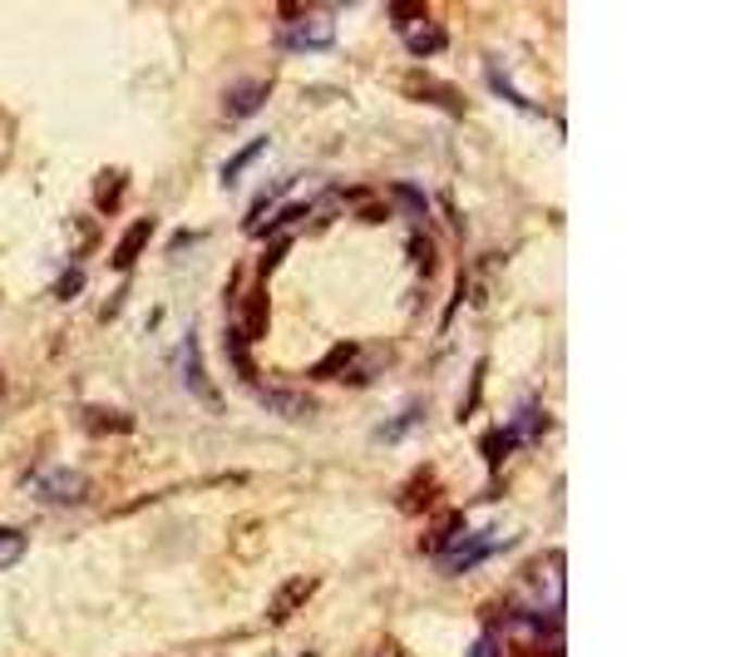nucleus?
Instances as JSON below:
<instances>
[{
  "label": "nucleus",
  "instance_id": "obj_9",
  "mask_svg": "<svg viewBox=\"0 0 740 657\" xmlns=\"http://www.w3.org/2000/svg\"><path fill=\"white\" fill-rule=\"evenodd\" d=\"M419 416H425V406L415 400V406H410V416H396L390 425H380V441H400V431H410V425H415Z\"/></svg>",
  "mask_w": 740,
  "mask_h": 657
},
{
  "label": "nucleus",
  "instance_id": "obj_5",
  "mask_svg": "<svg viewBox=\"0 0 740 657\" xmlns=\"http://www.w3.org/2000/svg\"><path fill=\"white\" fill-rule=\"evenodd\" d=\"M178 367H183V381H188V391H193L198 400H203V406H223V400H217V391H213V381L203 376V361H198V336L188 332L183 336V346H178Z\"/></svg>",
  "mask_w": 740,
  "mask_h": 657
},
{
  "label": "nucleus",
  "instance_id": "obj_6",
  "mask_svg": "<svg viewBox=\"0 0 740 657\" xmlns=\"http://www.w3.org/2000/svg\"><path fill=\"white\" fill-rule=\"evenodd\" d=\"M258 153H267V139H252V144H247V149H237V153H233V163H227V169H223V184L233 188L237 178H242V169H247V163H258Z\"/></svg>",
  "mask_w": 740,
  "mask_h": 657
},
{
  "label": "nucleus",
  "instance_id": "obj_8",
  "mask_svg": "<svg viewBox=\"0 0 740 657\" xmlns=\"http://www.w3.org/2000/svg\"><path fill=\"white\" fill-rule=\"evenodd\" d=\"M405 45L415 54H435V50H444V30H435V25H415V30L405 35Z\"/></svg>",
  "mask_w": 740,
  "mask_h": 657
},
{
  "label": "nucleus",
  "instance_id": "obj_3",
  "mask_svg": "<svg viewBox=\"0 0 740 657\" xmlns=\"http://www.w3.org/2000/svg\"><path fill=\"white\" fill-rule=\"evenodd\" d=\"M267 95H272L267 79H237V85L223 95V124H237V119L258 114V109L267 104Z\"/></svg>",
  "mask_w": 740,
  "mask_h": 657
},
{
  "label": "nucleus",
  "instance_id": "obj_11",
  "mask_svg": "<svg viewBox=\"0 0 740 657\" xmlns=\"http://www.w3.org/2000/svg\"><path fill=\"white\" fill-rule=\"evenodd\" d=\"M118 184H124V178H118V173H109V178H104V188H99V208H114L118 203Z\"/></svg>",
  "mask_w": 740,
  "mask_h": 657
},
{
  "label": "nucleus",
  "instance_id": "obj_2",
  "mask_svg": "<svg viewBox=\"0 0 740 657\" xmlns=\"http://www.w3.org/2000/svg\"><path fill=\"white\" fill-rule=\"evenodd\" d=\"M499 549H509V534H469V540L444 544L440 569L444 573H469V569H479L484 559H493Z\"/></svg>",
  "mask_w": 740,
  "mask_h": 657
},
{
  "label": "nucleus",
  "instance_id": "obj_10",
  "mask_svg": "<svg viewBox=\"0 0 740 657\" xmlns=\"http://www.w3.org/2000/svg\"><path fill=\"white\" fill-rule=\"evenodd\" d=\"M346 361H351V346H341V351H331V361H322V367H316V376H336V371H341Z\"/></svg>",
  "mask_w": 740,
  "mask_h": 657
},
{
  "label": "nucleus",
  "instance_id": "obj_1",
  "mask_svg": "<svg viewBox=\"0 0 740 657\" xmlns=\"http://www.w3.org/2000/svg\"><path fill=\"white\" fill-rule=\"evenodd\" d=\"M331 35H336L331 15H297L291 11V25H281L277 45L287 54H312V50H331Z\"/></svg>",
  "mask_w": 740,
  "mask_h": 657
},
{
  "label": "nucleus",
  "instance_id": "obj_12",
  "mask_svg": "<svg viewBox=\"0 0 740 657\" xmlns=\"http://www.w3.org/2000/svg\"><path fill=\"white\" fill-rule=\"evenodd\" d=\"M469 657H499V637H493V633H484L479 643H474V653H469Z\"/></svg>",
  "mask_w": 740,
  "mask_h": 657
},
{
  "label": "nucleus",
  "instance_id": "obj_7",
  "mask_svg": "<svg viewBox=\"0 0 740 657\" xmlns=\"http://www.w3.org/2000/svg\"><path fill=\"white\" fill-rule=\"evenodd\" d=\"M149 233H153V223H149V218H143V223L134 227V237H129V243H124V248L114 252V272L134 268V258H139V252H143V237H149Z\"/></svg>",
  "mask_w": 740,
  "mask_h": 657
},
{
  "label": "nucleus",
  "instance_id": "obj_13",
  "mask_svg": "<svg viewBox=\"0 0 740 657\" xmlns=\"http://www.w3.org/2000/svg\"><path fill=\"white\" fill-rule=\"evenodd\" d=\"M75 292H79V268H70L65 282H60V297H75Z\"/></svg>",
  "mask_w": 740,
  "mask_h": 657
},
{
  "label": "nucleus",
  "instance_id": "obj_4",
  "mask_svg": "<svg viewBox=\"0 0 740 657\" xmlns=\"http://www.w3.org/2000/svg\"><path fill=\"white\" fill-rule=\"evenodd\" d=\"M85 474L79 470H65V464H60V470H45L40 480H35V495L40 499H50V505H75V499H85Z\"/></svg>",
  "mask_w": 740,
  "mask_h": 657
}]
</instances>
